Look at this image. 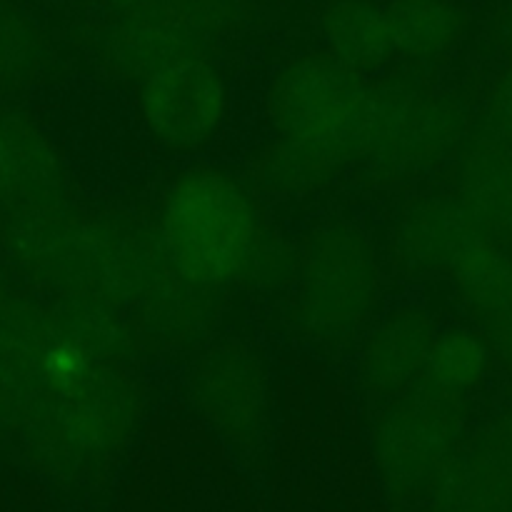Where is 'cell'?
<instances>
[{
  "mask_svg": "<svg viewBox=\"0 0 512 512\" xmlns=\"http://www.w3.org/2000/svg\"><path fill=\"white\" fill-rule=\"evenodd\" d=\"M438 325L418 303H400L368 325L358 353L360 388L375 400H393L425 378Z\"/></svg>",
  "mask_w": 512,
  "mask_h": 512,
  "instance_id": "7c38bea8",
  "label": "cell"
},
{
  "mask_svg": "<svg viewBox=\"0 0 512 512\" xmlns=\"http://www.w3.org/2000/svg\"><path fill=\"white\" fill-rule=\"evenodd\" d=\"M18 293V285L13 283L10 273L3 268V263H0V315H3L5 310H8V305L18 298Z\"/></svg>",
  "mask_w": 512,
  "mask_h": 512,
  "instance_id": "484cf974",
  "label": "cell"
},
{
  "mask_svg": "<svg viewBox=\"0 0 512 512\" xmlns=\"http://www.w3.org/2000/svg\"><path fill=\"white\" fill-rule=\"evenodd\" d=\"M460 305L480 330L512 313V250L490 233H480L445 275Z\"/></svg>",
  "mask_w": 512,
  "mask_h": 512,
  "instance_id": "d6986e66",
  "label": "cell"
},
{
  "mask_svg": "<svg viewBox=\"0 0 512 512\" xmlns=\"http://www.w3.org/2000/svg\"><path fill=\"white\" fill-rule=\"evenodd\" d=\"M185 390L195 413L240 453H258L273 423V383L255 345L223 338L190 365Z\"/></svg>",
  "mask_w": 512,
  "mask_h": 512,
  "instance_id": "ba28073f",
  "label": "cell"
},
{
  "mask_svg": "<svg viewBox=\"0 0 512 512\" xmlns=\"http://www.w3.org/2000/svg\"><path fill=\"white\" fill-rule=\"evenodd\" d=\"M340 165L330 158L273 138L253 155L250 180L258 193L275 200H300L320 193L340 175Z\"/></svg>",
  "mask_w": 512,
  "mask_h": 512,
  "instance_id": "44dd1931",
  "label": "cell"
},
{
  "mask_svg": "<svg viewBox=\"0 0 512 512\" xmlns=\"http://www.w3.org/2000/svg\"><path fill=\"white\" fill-rule=\"evenodd\" d=\"M68 198L70 170L55 140L33 118L0 105V218Z\"/></svg>",
  "mask_w": 512,
  "mask_h": 512,
  "instance_id": "8fae6325",
  "label": "cell"
},
{
  "mask_svg": "<svg viewBox=\"0 0 512 512\" xmlns=\"http://www.w3.org/2000/svg\"><path fill=\"white\" fill-rule=\"evenodd\" d=\"M485 233L455 195H423L403 208L393 228L400 268L418 278H445L458 255Z\"/></svg>",
  "mask_w": 512,
  "mask_h": 512,
  "instance_id": "4fadbf2b",
  "label": "cell"
},
{
  "mask_svg": "<svg viewBox=\"0 0 512 512\" xmlns=\"http://www.w3.org/2000/svg\"><path fill=\"white\" fill-rule=\"evenodd\" d=\"M145 390L123 360H103L83 383L40 393L15 430V450L33 473L68 490L95 488L135 443Z\"/></svg>",
  "mask_w": 512,
  "mask_h": 512,
  "instance_id": "7a4b0ae2",
  "label": "cell"
},
{
  "mask_svg": "<svg viewBox=\"0 0 512 512\" xmlns=\"http://www.w3.org/2000/svg\"><path fill=\"white\" fill-rule=\"evenodd\" d=\"M395 55L413 65H433L458 53L470 35L468 8L460 0H390Z\"/></svg>",
  "mask_w": 512,
  "mask_h": 512,
  "instance_id": "ac0fdd59",
  "label": "cell"
},
{
  "mask_svg": "<svg viewBox=\"0 0 512 512\" xmlns=\"http://www.w3.org/2000/svg\"><path fill=\"white\" fill-rule=\"evenodd\" d=\"M468 440V405L420 383L388 400L373 428V463L395 505H420Z\"/></svg>",
  "mask_w": 512,
  "mask_h": 512,
  "instance_id": "52a82bcc",
  "label": "cell"
},
{
  "mask_svg": "<svg viewBox=\"0 0 512 512\" xmlns=\"http://www.w3.org/2000/svg\"><path fill=\"white\" fill-rule=\"evenodd\" d=\"M8 263L60 300H90L130 313L170 268L158 238L68 203L0 218Z\"/></svg>",
  "mask_w": 512,
  "mask_h": 512,
  "instance_id": "6da1fadb",
  "label": "cell"
},
{
  "mask_svg": "<svg viewBox=\"0 0 512 512\" xmlns=\"http://www.w3.org/2000/svg\"><path fill=\"white\" fill-rule=\"evenodd\" d=\"M500 43H503V68L493 78L485 98V130L512 140V8L500 25Z\"/></svg>",
  "mask_w": 512,
  "mask_h": 512,
  "instance_id": "cb8c5ba5",
  "label": "cell"
},
{
  "mask_svg": "<svg viewBox=\"0 0 512 512\" xmlns=\"http://www.w3.org/2000/svg\"><path fill=\"white\" fill-rule=\"evenodd\" d=\"M295 265H298V245L290 243L278 230L263 225L248 265L240 275V283L253 290H283L293 285Z\"/></svg>",
  "mask_w": 512,
  "mask_h": 512,
  "instance_id": "603a6c76",
  "label": "cell"
},
{
  "mask_svg": "<svg viewBox=\"0 0 512 512\" xmlns=\"http://www.w3.org/2000/svg\"><path fill=\"white\" fill-rule=\"evenodd\" d=\"M95 3L105 5L110 10H128V8H138V5L148 3V0H95Z\"/></svg>",
  "mask_w": 512,
  "mask_h": 512,
  "instance_id": "4316f807",
  "label": "cell"
},
{
  "mask_svg": "<svg viewBox=\"0 0 512 512\" xmlns=\"http://www.w3.org/2000/svg\"><path fill=\"white\" fill-rule=\"evenodd\" d=\"M138 113L165 153H200L228 123L230 83L210 55H190L138 85Z\"/></svg>",
  "mask_w": 512,
  "mask_h": 512,
  "instance_id": "9c48e42d",
  "label": "cell"
},
{
  "mask_svg": "<svg viewBox=\"0 0 512 512\" xmlns=\"http://www.w3.org/2000/svg\"><path fill=\"white\" fill-rule=\"evenodd\" d=\"M220 315V290L203 288L173 268L130 308V328L135 340L155 350H180L208 338Z\"/></svg>",
  "mask_w": 512,
  "mask_h": 512,
  "instance_id": "9a60e30c",
  "label": "cell"
},
{
  "mask_svg": "<svg viewBox=\"0 0 512 512\" xmlns=\"http://www.w3.org/2000/svg\"><path fill=\"white\" fill-rule=\"evenodd\" d=\"M293 318L323 348L348 345L378 313L383 265L370 235L350 220H328L298 245Z\"/></svg>",
  "mask_w": 512,
  "mask_h": 512,
  "instance_id": "277c9868",
  "label": "cell"
},
{
  "mask_svg": "<svg viewBox=\"0 0 512 512\" xmlns=\"http://www.w3.org/2000/svg\"><path fill=\"white\" fill-rule=\"evenodd\" d=\"M485 338L490 340V348H493L495 360L512 370V313L503 315L500 320H495L493 325L483 328Z\"/></svg>",
  "mask_w": 512,
  "mask_h": 512,
  "instance_id": "d4e9b609",
  "label": "cell"
},
{
  "mask_svg": "<svg viewBox=\"0 0 512 512\" xmlns=\"http://www.w3.org/2000/svg\"><path fill=\"white\" fill-rule=\"evenodd\" d=\"M455 198L470 218L503 243H512V140L483 130L458 155Z\"/></svg>",
  "mask_w": 512,
  "mask_h": 512,
  "instance_id": "2e32d148",
  "label": "cell"
},
{
  "mask_svg": "<svg viewBox=\"0 0 512 512\" xmlns=\"http://www.w3.org/2000/svg\"><path fill=\"white\" fill-rule=\"evenodd\" d=\"M493 365L495 353L483 330L470 328V325H453V328L438 330L435 335L423 385L433 388L435 393L468 403L470 395L485 388Z\"/></svg>",
  "mask_w": 512,
  "mask_h": 512,
  "instance_id": "ffe728a7",
  "label": "cell"
},
{
  "mask_svg": "<svg viewBox=\"0 0 512 512\" xmlns=\"http://www.w3.org/2000/svg\"><path fill=\"white\" fill-rule=\"evenodd\" d=\"M473 135L458 93L413 75L370 85L360 160L383 175H420L448 163Z\"/></svg>",
  "mask_w": 512,
  "mask_h": 512,
  "instance_id": "8992f818",
  "label": "cell"
},
{
  "mask_svg": "<svg viewBox=\"0 0 512 512\" xmlns=\"http://www.w3.org/2000/svg\"><path fill=\"white\" fill-rule=\"evenodd\" d=\"M318 28L325 50L355 73H378L395 60L388 8L375 0H328Z\"/></svg>",
  "mask_w": 512,
  "mask_h": 512,
  "instance_id": "e0dca14e",
  "label": "cell"
},
{
  "mask_svg": "<svg viewBox=\"0 0 512 512\" xmlns=\"http://www.w3.org/2000/svg\"><path fill=\"white\" fill-rule=\"evenodd\" d=\"M370 83L328 53L295 55L275 70L265 90V115L275 138L330 158L340 168L360 160Z\"/></svg>",
  "mask_w": 512,
  "mask_h": 512,
  "instance_id": "5b68a950",
  "label": "cell"
},
{
  "mask_svg": "<svg viewBox=\"0 0 512 512\" xmlns=\"http://www.w3.org/2000/svg\"><path fill=\"white\" fill-rule=\"evenodd\" d=\"M263 225L243 180L213 165H195L165 188L155 238L175 273L223 290L240 283Z\"/></svg>",
  "mask_w": 512,
  "mask_h": 512,
  "instance_id": "3957f363",
  "label": "cell"
},
{
  "mask_svg": "<svg viewBox=\"0 0 512 512\" xmlns=\"http://www.w3.org/2000/svg\"><path fill=\"white\" fill-rule=\"evenodd\" d=\"M423 505L428 512H512V453L485 428L468 435Z\"/></svg>",
  "mask_w": 512,
  "mask_h": 512,
  "instance_id": "5bb4252c",
  "label": "cell"
},
{
  "mask_svg": "<svg viewBox=\"0 0 512 512\" xmlns=\"http://www.w3.org/2000/svg\"><path fill=\"white\" fill-rule=\"evenodd\" d=\"M53 65L48 33L20 8L0 3V95L38 85Z\"/></svg>",
  "mask_w": 512,
  "mask_h": 512,
  "instance_id": "7402d4cb",
  "label": "cell"
},
{
  "mask_svg": "<svg viewBox=\"0 0 512 512\" xmlns=\"http://www.w3.org/2000/svg\"><path fill=\"white\" fill-rule=\"evenodd\" d=\"M213 45L200 38L163 0L138 8L113 10V18L95 33V68L118 83L140 85L160 68L190 55H210Z\"/></svg>",
  "mask_w": 512,
  "mask_h": 512,
  "instance_id": "30bf717a",
  "label": "cell"
}]
</instances>
